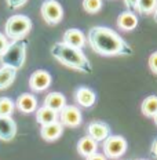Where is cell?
Masks as SVG:
<instances>
[{
    "instance_id": "277c9868",
    "label": "cell",
    "mask_w": 157,
    "mask_h": 160,
    "mask_svg": "<svg viewBox=\"0 0 157 160\" xmlns=\"http://www.w3.org/2000/svg\"><path fill=\"white\" fill-rule=\"evenodd\" d=\"M32 29V21L29 17L22 15V14H17L10 17L6 22L4 31H6V36L11 40H17V39H22L31 32Z\"/></svg>"
},
{
    "instance_id": "d6986e66",
    "label": "cell",
    "mask_w": 157,
    "mask_h": 160,
    "mask_svg": "<svg viewBox=\"0 0 157 160\" xmlns=\"http://www.w3.org/2000/svg\"><path fill=\"white\" fill-rule=\"evenodd\" d=\"M17 76V69L11 68V66L3 65L0 68V90H4L12 84Z\"/></svg>"
},
{
    "instance_id": "3957f363",
    "label": "cell",
    "mask_w": 157,
    "mask_h": 160,
    "mask_svg": "<svg viewBox=\"0 0 157 160\" xmlns=\"http://www.w3.org/2000/svg\"><path fill=\"white\" fill-rule=\"evenodd\" d=\"M26 48H28V42H26L25 38L12 40L11 43H8L4 52L0 55L2 65L11 66V68L17 69V71L21 69L25 64Z\"/></svg>"
},
{
    "instance_id": "603a6c76",
    "label": "cell",
    "mask_w": 157,
    "mask_h": 160,
    "mask_svg": "<svg viewBox=\"0 0 157 160\" xmlns=\"http://www.w3.org/2000/svg\"><path fill=\"white\" fill-rule=\"evenodd\" d=\"M83 8L90 14H95L102 8V0H83Z\"/></svg>"
},
{
    "instance_id": "7402d4cb",
    "label": "cell",
    "mask_w": 157,
    "mask_h": 160,
    "mask_svg": "<svg viewBox=\"0 0 157 160\" xmlns=\"http://www.w3.org/2000/svg\"><path fill=\"white\" fill-rule=\"evenodd\" d=\"M15 104L12 99L7 98V97H2L0 98V116H11L14 112Z\"/></svg>"
},
{
    "instance_id": "1f68e13d",
    "label": "cell",
    "mask_w": 157,
    "mask_h": 160,
    "mask_svg": "<svg viewBox=\"0 0 157 160\" xmlns=\"http://www.w3.org/2000/svg\"><path fill=\"white\" fill-rule=\"evenodd\" d=\"M139 160H143V159H139Z\"/></svg>"
},
{
    "instance_id": "5b68a950",
    "label": "cell",
    "mask_w": 157,
    "mask_h": 160,
    "mask_svg": "<svg viewBox=\"0 0 157 160\" xmlns=\"http://www.w3.org/2000/svg\"><path fill=\"white\" fill-rule=\"evenodd\" d=\"M127 151V141L121 135H108L103 139V153L109 159H119Z\"/></svg>"
},
{
    "instance_id": "f546056e",
    "label": "cell",
    "mask_w": 157,
    "mask_h": 160,
    "mask_svg": "<svg viewBox=\"0 0 157 160\" xmlns=\"http://www.w3.org/2000/svg\"><path fill=\"white\" fill-rule=\"evenodd\" d=\"M153 14H155V21L157 22V7L155 8V11H153Z\"/></svg>"
},
{
    "instance_id": "6da1fadb",
    "label": "cell",
    "mask_w": 157,
    "mask_h": 160,
    "mask_svg": "<svg viewBox=\"0 0 157 160\" xmlns=\"http://www.w3.org/2000/svg\"><path fill=\"white\" fill-rule=\"evenodd\" d=\"M88 43L92 51L105 57H130L132 47L113 29L106 26H94L88 32Z\"/></svg>"
},
{
    "instance_id": "4dcf8cb0",
    "label": "cell",
    "mask_w": 157,
    "mask_h": 160,
    "mask_svg": "<svg viewBox=\"0 0 157 160\" xmlns=\"http://www.w3.org/2000/svg\"><path fill=\"white\" fill-rule=\"evenodd\" d=\"M153 119H155V123H156V124H157V113H156V115H155V116H153Z\"/></svg>"
},
{
    "instance_id": "ac0fdd59",
    "label": "cell",
    "mask_w": 157,
    "mask_h": 160,
    "mask_svg": "<svg viewBox=\"0 0 157 160\" xmlns=\"http://www.w3.org/2000/svg\"><path fill=\"white\" fill-rule=\"evenodd\" d=\"M36 120L40 124H48V123H52L55 120H58V112L52 111V109L47 108V106L43 105L42 108H39L36 111Z\"/></svg>"
},
{
    "instance_id": "52a82bcc",
    "label": "cell",
    "mask_w": 157,
    "mask_h": 160,
    "mask_svg": "<svg viewBox=\"0 0 157 160\" xmlns=\"http://www.w3.org/2000/svg\"><path fill=\"white\" fill-rule=\"evenodd\" d=\"M58 118L59 122H61L62 126H66V127H79L81 124V112L77 106L73 105H65L61 111L58 112Z\"/></svg>"
},
{
    "instance_id": "7c38bea8",
    "label": "cell",
    "mask_w": 157,
    "mask_h": 160,
    "mask_svg": "<svg viewBox=\"0 0 157 160\" xmlns=\"http://www.w3.org/2000/svg\"><path fill=\"white\" fill-rule=\"evenodd\" d=\"M75 98H76V102H77L79 105L84 106V108L92 106L96 101L95 92L88 87H79L75 92Z\"/></svg>"
},
{
    "instance_id": "4fadbf2b",
    "label": "cell",
    "mask_w": 157,
    "mask_h": 160,
    "mask_svg": "<svg viewBox=\"0 0 157 160\" xmlns=\"http://www.w3.org/2000/svg\"><path fill=\"white\" fill-rule=\"evenodd\" d=\"M17 108L24 113H32L37 109V99L35 95L24 92L17 98Z\"/></svg>"
},
{
    "instance_id": "e0dca14e",
    "label": "cell",
    "mask_w": 157,
    "mask_h": 160,
    "mask_svg": "<svg viewBox=\"0 0 157 160\" xmlns=\"http://www.w3.org/2000/svg\"><path fill=\"white\" fill-rule=\"evenodd\" d=\"M66 105V99L61 92H50L44 98V106L52 109L55 112H59L63 106Z\"/></svg>"
},
{
    "instance_id": "ffe728a7",
    "label": "cell",
    "mask_w": 157,
    "mask_h": 160,
    "mask_svg": "<svg viewBox=\"0 0 157 160\" xmlns=\"http://www.w3.org/2000/svg\"><path fill=\"white\" fill-rule=\"evenodd\" d=\"M141 111L146 118H153L157 113V95H149L143 99Z\"/></svg>"
},
{
    "instance_id": "8fae6325",
    "label": "cell",
    "mask_w": 157,
    "mask_h": 160,
    "mask_svg": "<svg viewBox=\"0 0 157 160\" xmlns=\"http://www.w3.org/2000/svg\"><path fill=\"white\" fill-rule=\"evenodd\" d=\"M62 42L66 43V44H69V46H72V47L83 48L84 44H86V38H84V35H83V32L80 31V29L71 28L63 33Z\"/></svg>"
},
{
    "instance_id": "2e32d148",
    "label": "cell",
    "mask_w": 157,
    "mask_h": 160,
    "mask_svg": "<svg viewBox=\"0 0 157 160\" xmlns=\"http://www.w3.org/2000/svg\"><path fill=\"white\" fill-rule=\"evenodd\" d=\"M77 152H79V155L84 156V158L95 153L96 152V141L92 139L90 135H86V137H83V138H80V141L77 142Z\"/></svg>"
},
{
    "instance_id": "484cf974",
    "label": "cell",
    "mask_w": 157,
    "mask_h": 160,
    "mask_svg": "<svg viewBox=\"0 0 157 160\" xmlns=\"http://www.w3.org/2000/svg\"><path fill=\"white\" fill-rule=\"evenodd\" d=\"M7 46H8L7 36H4L3 33H0V55L4 52V50L7 48Z\"/></svg>"
},
{
    "instance_id": "d4e9b609",
    "label": "cell",
    "mask_w": 157,
    "mask_h": 160,
    "mask_svg": "<svg viewBox=\"0 0 157 160\" xmlns=\"http://www.w3.org/2000/svg\"><path fill=\"white\" fill-rule=\"evenodd\" d=\"M6 2H7V6L10 10H17V8L22 7L28 0H6Z\"/></svg>"
},
{
    "instance_id": "5bb4252c",
    "label": "cell",
    "mask_w": 157,
    "mask_h": 160,
    "mask_svg": "<svg viewBox=\"0 0 157 160\" xmlns=\"http://www.w3.org/2000/svg\"><path fill=\"white\" fill-rule=\"evenodd\" d=\"M110 134V128L108 124L102 122H94L90 123L88 126V135L91 137L92 139H95L96 142L98 141H103Z\"/></svg>"
},
{
    "instance_id": "7a4b0ae2",
    "label": "cell",
    "mask_w": 157,
    "mask_h": 160,
    "mask_svg": "<svg viewBox=\"0 0 157 160\" xmlns=\"http://www.w3.org/2000/svg\"><path fill=\"white\" fill-rule=\"evenodd\" d=\"M50 51H51V55L62 65L81 73H87V75L92 73L91 62L80 48L72 47V46L66 44L63 42H56L52 44Z\"/></svg>"
},
{
    "instance_id": "8992f818",
    "label": "cell",
    "mask_w": 157,
    "mask_h": 160,
    "mask_svg": "<svg viewBox=\"0 0 157 160\" xmlns=\"http://www.w3.org/2000/svg\"><path fill=\"white\" fill-rule=\"evenodd\" d=\"M40 12H42L43 19L50 25H56L63 18V8L56 0L43 2L42 7H40Z\"/></svg>"
},
{
    "instance_id": "30bf717a",
    "label": "cell",
    "mask_w": 157,
    "mask_h": 160,
    "mask_svg": "<svg viewBox=\"0 0 157 160\" xmlns=\"http://www.w3.org/2000/svg\"><path fill=\"white\" fill-rule=\"evenodd\" d=\"M17 135V123L11 116H0V139L11 141Z\"/></svg>"
},
{
    "instance_id": "cb8c5ba5",
    "label": "cell",
    "mask_w": 157,
    "mask_h": 160,
    "mask_svg": "<svg viewBox=\"0 0 157 160\" xmlns=\"http://www.w3.org/2000/svg\"><path fill=\"white\" fill-rule=\"evenodd\" d=\"M149 68L155 75H157V51H155L149 57Z\"/></svg>"
},
{
    "instance_id": "44dd1931",
    "label": "cell",
    "mask_w": 157,
    "mask_h": 160,
    "mask_svg": "<svg viewBox=\"0 0 157 160\" xmlns=\"http://www.w3.org/2000/svg\"><path fill=\"white\" fill-rule=\"evenodd\" d=\"M157 7V0H138L135 11L141 14H152Z\"/></svg>"
},
{
    "instance_id": "9a60e30c",
    "label": "cell",
    "mask_w": 157,
    "mask_h": 160,
    "mask_svg": "<svg viewBox=\"0 0 157 160\" xmlns=\"http://www.w3.org/2000/svg\"><path fill=\"white\" fill-rule=\"evenodd\" d=\"M117 26L123 31H132L138 26V18L132 11H124L117 17Z\"/></svg>"
},
{
    "instance_id": "83f0119b",
    "label": "cell",
    "mask_w": 157,
    "mask_h": 160,
    "mask_svg": "<svg viewBox=\"0 0 157 160\" xmlns=\"http://www.w3.org/2000/svg\"><path fill=\"white\" fill-rule=\"evenodd\" d=\"M150 155H152L155 159H157V137L153 139L152 145H150Z\"/></svg>"
},
{
    "instance_id": "9c48e42d",
    "label": "cell",
    "mask_w": 157,
    "mask_h": 160,
    "mask_svg": "<svg viewBox=\"0 0 157 160\" xmlns=\"http://www.w3.org/2000/svg\"><path fill=\"white\" fill-rule=\"evenodd\" d=\"M62 132H63V126L58 120H55V122H52V123H48V124H43L42 128H40V135L47 142L58 139L59 137L62 135Z\"/></svg>"
},
{
    "instance_id": "4316f807",
    "label": "cell",
    "mask_w": 157,
    "mask_h": 160,
    "mask_svg": "<svg viewBox=\"0 0 157 160\" xmlns=\"http://www.w3.org/2000/svg\"><path fill=\"white\" fill-rule=\"evenodd\" d=\"M86 160H106V156L105 155H101V153H92V155L87 156Z\"/></svg>"
},
{
    "instance_id": "ba28073f",
    "label": "cell",
    "mask_w": 157,
    "mask_h": 160,
    "mask_svg": "<svg viewBox=\"0 0 157 160\" xmlns=\"http://www.w3.org/2000/svg\"><path fill=\"white\" fill-rule=\"evenodd\" d=\"M50 86H51V75L44 69L35 71L29 78V87L36 92L44 91Z\"/></svg>"
},
{
    "instance_id": "f1b7e54d",
    "label": "cell",
    "mask_w": 157,
    "mask_h": 160,
    "mask_svg": "<svg viewBox=\"0 0 157 160\" xmlns=\"http://www.w3.org/2000/svg\"><path fill=\"white\" fill-rule=\"evenodd\" d=\"M136 2H138V0H124V4L127 6V8H128L130 11H135Z\"/></svg>"
}]
</instances>
